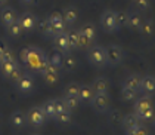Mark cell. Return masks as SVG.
Wrapping results in <instances>:
<instances>
[{
  "mask_svg": "<svg viewBox=\"0 0 155 135\" xmlns=\"http://www.w3.org/2000/svg\"><path fill=\"white\" fill-rule=\"evenodd\" d=\"M21 60L28 70H31L37 74L43 73L49 64L46 54L37 46H28V48L21 50Z\"/></svg>",
  "mask_w": 155,
  "mask_h": 135,
  "instance_id": "cell-1",
  "label": "cell"
},
{
  "mask_svg": "<svg viewBox=\"0 0 155 135\" xmlns=\"http://www.w3.org/2000/svg\"><path fill=\"white\" fill-rule=\"evenodd\" d=\"M33 135H38V134H33Z\"/></svg>",
  "mask_w": 155,
  "mask_h": 135,
  "instance_id": "cell-48",
  "label": "cell"
},
{
  "mask_svg": "<svg viewBox=\"0 0 155 135\" xmlns=\"http://www.w3.org/2000/svg\"><path fill=\"white\" fill-rule=\"evenodd\" d=\"M78 91H80V85L75 82H71L65 88V95H77L78 97Z\"/></svg>",
  "mask_w": 155,
  "mask_h": 135,
  "instance_id": "cell-39",
  "label": "cell"
},
{
  "mask_svg": "<svg viewBox=\"0 0 155 135\" xmlns=\"http://www.w3.org/2000/svg\"><path fill=\"white\" fill-rule=\"evenodd\" d=\"M151 107H155V106H154L152 98L148 97V95H143L140 98L134 99V113L142 111V110H145V109H151Z\"/></svg>",
  "mask_w": 155,
  "mask_h": 135,
  "instance_id": "cell-21",
  "label": "cell"
},
{
  "mask_svg": "<svg viewBox=\"0 0 155 135\" xmlns=\"http://www.w3.org/2000/svg\"><path fill=\"white\" fill-rule=\"evenodd\" d=\"M5 28H6V33H8V36L12 37V39H18V37H21L22 34H24V30H22L21 24L18 22V19H16V21H13L12 24L6 25Z\"/></svg>",
  "mask_w": 155,
  "mask_h": 135,
  "instance_id": "cell-24",
  "label": "cell"
},
{
  "mask_svg": "<svg viewBox=\"0 0 155 135\" xmlns=\"http://www.w3.org/2000/svg\"><path fill=\"white\" fill-rule=\"evenodd\" d=\"M15 86H16V91H18L21 95H30V94L34 91V88H36L34 77L30 73H24L22 77L15 83Z\"/></svg>",
  "mask_w": 155,
  "mask_h": 135,
  "instance_id": "cell-6",
  "label": "cell"
},
{
  "mask_svg": "<svg viewBox=\"0 0 155 135\" xmlns=\"http://www.w3.org/2000/svg\"><path fill=\"white\" fill-rule=\"evenodd\" d=\"M133 6L137 12H146V11H149L151 0H133Z\"/></svg>",
  "mask_w": 155,
  "mask_h": 135,
  "instance_id": "cell-36",
  "label": "cell"
},
{
  "mask_svg": "<svg viewBox=\"0 0 155 135\" xmlns=\"http://www.w3.org/2000/svg\"><path fill=\"white\" fill-rule=\"evenodd\" d=\"M41 76H43L46 85H55V83L59 82V68L48 64V67L45 68V71L41 73Z\"/></svg>",
  "mask_w": 155,
  "mask_h": 135,
  "instance_id": "cell-13",
  "label": "cell"
},
{
  "mask_svg": "<svg viewBox=\"0 0 155 135\" xmlns=\"http://www.w3.org/2000/svg\"><path fill=\"white\" fill-rule=\"evenodd\" d=\"M0 62H2V52H0Z\"/></svg>",
  "mask_w": 155,
  "mask_h": 135,
  "instance_id": "cell-46",
  "label": "cell"
},
{
  "mask_svg": "<svg viewBox=\"0 0 155 135\" xmlns=\"http://www.w3.org/2000/svg\"><path fill=\"white\" fill-rule=\"evenodd\" d=\"M105 55H107V65H118L126 58L124 49L115 43H111L105 48Z\"/></svg>",
  "mask_w": 155,
  "mask_h": 135,
  "instance_id": "cell-4",
  "label": "cell"
},
{
  "mask_svg": "<svg viewBox=\"0 0 155 135\" xmlns=\"http://www.w3.org/2000/svg\"><path fill=\"white\" fill-rule=\"evenodd\" d=\"M8 48H9V45H8V42H6V40H3V39H0V52L3 54L5 50L8 49Z\"/></svg>",
  "mask_w": 155,
  "mask_h": 135,
  "instance_id": "cell-43",
  "label": "cell"
},
{
  "mask_svg": "<svg viewBox=\"0 0 155 135\" xmlns=\"http://www.w3.org/2000/svg\"><path fill=\"white\" fill-rule=\"evenodd\" d=\"M87 61L90 65L96 68H104L107 65V55H105V48L93 45L92 48L87 49Z\"/></svg>",
  "mask_w": 155,
  "mask_h": 135,
  "instance_id": "cell-2",
  "label": "cell"
},
{
  "mask_svg": "<svg viewBox=\"0 0 155 135\" xmlns=\"http://www.w3.org/2000/svg\"><path fill=\"white\" fill-rule=\"evenodd\" d=\"M111 88V83H109V79L104 77V76H99L96 77L92 83V89L95 91V94H107Z\"/></svg>",
  "mask_w": 155,
  "mask_h": 135,
  "instance_id": "cell-14",
  "label": "cell"
},
{
  "mask_svg": "<svg viewBox=\"0 0 155 135\" xmlns=\"http://www.w3.org/2000/svg\"><path fill=\"white\" fill-rule=\"evenodd\" d=\"M67 33V39H68V45H70V49L71 50H77L78 49V30H68L65 31Z\"/></svg>",
  "mask_w": 155,
  "mask_h": 135,
  "instance_id": "cell-28",
  "label": "cell"
},
{
  "mask_svg": "<svg viewBox=\"0 0 155 135\" xmlns=\"http://www.w3.org/2000/svg\"><path fill=\"white\" fill-rule=\"evenodd\" d=\"M24 73H25L24 68H22V67H21L19 64H18V65H16V67L13 68L12 71H11V74H9V76H8L6 79H8V80H9L11 83H16V82H18V80H19V79L22 77V74H24Z\"/></svg>",
  "mask_w": 155,
  "mask_h": 135,
  "instance_id": "cell-35",
  "label": "cell"
},
{
  "mask_svg": "<svg viewBox=\"0 0 155 135\" xmlns=\"http://www.w3.org/2000/svg\"><path fill=\"white\" fill-rule=\"evenodd\" d=\"M62 18H64V21H65L67 25H74L77 22V19H78V9L75 6L65 8L64 12H62Z\"/></svg>",
  "mask_w": 155,
  "mask_h": 135,
  "instance_id": "cell-18",
  "label": "cell"
},
{
  "mask_svg": "<svg viewBox=\"0 0 155 135\" xmlns=\"http://www.w3.org/2000/svg\"><path fill=\"white\" fill-rule=\"evenodd\" d=\"M139 31H140V34L145 37H152L155 36V22L154 19H143L142 25H140V28H139Z\"/></svg>",
  "mask_w": 155,
  "mask_h": 135,
  "instance_id": "cell-23",
  "label": "cell"
},
{
  "mask_svg": "<svg viewBox=\"0 0 155 135\" xmlns=\"http://www.w3.org/2000/svg\"><path fill=\"white\" fill-rule=\"evenodd\" d=\"M40 107H41V110H43V113H45L46 119H53V117H55V114H56L55 99H48V101H45Z\"/></svg>",
  "mask_w": 155,
  "mask_h": 135,
  "instance_id": "cell-26",
  "label": "cell"
},
{
  "mask_svg": "<svg viewBox=\"0 0 155 135\" xmlns=\"http://www.w3.org/2000/svg\"><path fill=\"white\" fill-rule=\"evenodd\" d=\"M52 39H53V48H55L56 52H61L62 55L71 52L70 45H68V39H67V33H65V31H64V33H59V34H55Z\"/></svg>",
  "mask_w": 155,
  "mask_h": 135,
  "instance_id": "cell-10",
  "label": "cell"
},
{
  "mask_svg": "<svg viewBox=\"0 0 155 135\" xmlns=\"http://www.w3.org/2000/svg\"><path fill=\"white\" fill-rule=\"evenodd\" d=\"M19 3H21L22 6H31V5L36 3V0H19Z\"/></svg>",
  "mask_w": 155,
  "mask_h": 135,
  "instance_id": "cell-44",
  "label": "cell"
},
{
  "mask_svg": "<svg viewBox=\"0 0 155 135\" xmlns=\"http://www.w3.org/2000/svg\"><path fill=\"white\" fill-rule=\"evenodd\" d=\"M143 95H148V97H152L155 95V76L152 74H146L142 76V83H140V89Z\"/></svg>",
  "mask_w": 155,
  "mask_h": 135,
  "instance_id": "cell-11",
  "label": "cell"
},
{
  "mask_svg": "<svg viewBox=\"0 0 155 135\" xmlns=\"http://www.w3.org/2000/svg\"><path fill=\"white\" fill-rule=\"evenodd\" d=\"M16 65H18V61H16V60H15V61H2L0 62V73H2V76L6 79Z\"/></svg>",
  "mask_w": 155,
  "mask_h": 135,
  "instance_id": "cell-31",
  "label": "cell"
},
{
  "mask_svg": "<svg viewBox=\"0 0 155 135\" xmlns=\"http://www.w3.org/2000/svg\"><path fill=\"white\" fill-rule=\"evenodd\" d=\"M101 27L105 33H115L120 30V25H118V21H117V15H115V11L112 9H107L104 11L102 15H101Z\"/></svg>",
  "mask_w": 155,
  "mask_h": 135,
  "instance_id": "cell-3",
  "label": "cell"
},
{
  "mask_svg": "<svg viewBox=\"0 0 155 135\" xmlns=\"http://www.w3.org/2000/svg\"><path fill=\"white\" fill-rule=\"evenodd\" d=\"M80 33H83L84 36H87L89 39H92L93 42H96V36H97V33H96V27L92 22H86L80 27V30H78Z\"/></svg>",
  "mask_w": 155,
  "mask_h": 135,
  "instance_id": "cell-29",
  "label": "cell"
},
{
  "mask_svg": "<svg viewBox=\"0 0 155 135\" xmlns=\"http://www.w3.org/2000/svg\"><path fill=\"white\" fill-rule=\"evenodd\" d=\"M140 83H142V76L137 73H133V74H129L124 80L123 86H127V88H131L134 91H139L140 89Z\"/></svg>",
  "mask_w": 155,
  "mask_h": 135,
  "instance_id": "cell-22",
  "label": "cell"
},
{
  "mask_svg": "<svg viewBox=\"0 0 155 135\" xmlns=\"http://www.w3.org/2000/svg\"><path fill=\"white\" fill-rule=\"evenodd\" d=\"M16 19H18V13H16V11L13 8H11V6H3L0 9V24L3 25V27L12 24L13 21H16Z\"/></svg>",
  "mask_w": 155,
  "mask_h": 135,
  "instance_id": "cell-12",
  "label": "cell"
},
{
  "mask_svg": "<svg viewBox=\"0 0 155 135\" xmlns=\"http://www.w3.org/2000/svg\"><path fill=\"white\" fill-rule=\"evenodd\" d=\"M64 102L67 106V110H70L71 113L81 106V101H80V98L77 95H65L64 97Z\"/></svg>",
  "mask_w": 155,
  "mask_h": 135,
  "instance_id": "cell-27",
  "label": "cell"
},
{
  "mask_svg": "<svg viewBox=\"0 0 155 135\" xmlns=\"http://www.w3.org/2000/svg\"><path fill=\"white\" fill-rule=\"evenodd\" d=\"M53 120L61 125V126H67V125H70L72 122V116H71V111L70 110H64V111H59V113H56L55 114V117H53Z\"/></svg>",
  "mask_w": 155,
  "mask_h": 135,
  "instance_id": "cell-25",
  "label": "cell"
},
{
  "mask_svg": "<svg viewBox=\"0 0 155 135\" xmlns=\"http://www.w3.org/2000/svg\"><path fill=\"white\" fill-rule=\"evenodd\" d=\"M48 19H49V25H50V30H52V34H53V36L67 31V24H65V21H64V18H62V13L53 12Z\"/></svg>",
  "mask_w": 155,
  "mask_h": 135,
  "instance_id": "cell-9",
  "label": "cell"
},
{
  "mask_svg": "<svg viewBox=\"0 0 155 135\" xmlns=\"http://www.w3.org/2000/svg\"><path fill=\"white\" fill-rule=\"evenodd\" d=\"M137 119L142 120V122H149L155 117V107H151V109H145L142 111H137L136 113Z\"/></svg>",
  "mask_w": 155,
  "mask_h": 135,
  "instance_id": "cell-33",
  "label": "cell"
},
{
  "mask_svg": "<svg viewBox=\"0 0 155 135\" xmlns=\"http://www.w3.org/2000/svg\"><path fill=\"white\" fill-rule=\"evenodd\" d=\"M131 2H133V0H131Z\"/></svg>",
  "mask_w": 155,
  "mask_h": 135,
  "instance_id": "cell-49",
  "label": "cell"
},
{
  "mask_svg": "<svg viewBox=\"0 0 155 135\" xmlns=\"http://www.w3.org/2000/svg\"><path fill=\"white\" fill-rule=\"evenodd\" d=\"M37 21H38V18L31 12H24L18 16V22L21 24L24 33H31L33 30H36Z\"/></svg>",
  "mask_w": 155,
  "mask_h": 135,
  "instance_id": "cell-8",
  "label": "cell"
},
{
  "mask_svg": "<svg viewBox=\"0 0 155 135\" xmlns=\"http://www.w3.org/2000/svg\"><path fill=\"white\" fill-rule=\"evenodd\" d=\"M92 107L97 113H107L111 109V97L107 94H95V97L92 99Z\"/></svg>",
  "mask_w": 155,
  "mask_h": 135,
  "instance_id": "cell-7",
  "label": "cell"
},
{
  "mask_svg": "<svg viewBox=\"0 0 155 135\" xmlns=\"http://www.w3.org/2000/svg\"><path fill=\"white\" fill-rule=\"evenodd\" d=\"M121 119H123V114H121V111L120 110H112L109 113V116H108V120L111 123H121Z\"/></svg>",
  "mask_w": 155,
  "mask_h": 135,
  "instance_id": "cell-40",
  "label": "cell"
},
{
  "mask_svg": "<svg viewBox=\"0 0 155 135\" xmlns=\"http://www.w3.org/2000/svg\"><path fill=\"white\" fill-rule=\"evenodd\" d=\"M121 98H123V101H126V102L134 101V99L137 98V91H134L131 88H127V86H123V89H121Z\"/></svg>",
  "mask_w": 155,
  "mask_h": 135,
  "instance_id": "cell-32",
  "label": "cell"
},
{
  "mask_svg": "<svg viewBox=\"0 0 155 135\" xmlns=\"http://www.w3.org/2000/svg\"><path fill=\"white\" fill-rule=\"evenodd\" d=\"M9 122L12 125V128H15V129H22L25 126V123H27V116H25L24 111L15 110L11 114V117H9Z\"/></svg>",
  "mask_w": 155,
  "mask_h": 135,
  "instance_id": "cell-17",
  "label": "cell"
},
{
  "mask_svg": "<svg viewBox=\"0 0 155 135\" xmlns=\"http://www.w3.org/2000/svg\"><path fill=\"white\" fill-rule=\"evenodd\" d=\"M8 2H9V0H0V8L6 6V5H8Z\"/></svg>",
  "mask_w": 155,
  "mask_h": 135,
  "instance_id": "cell-45",
  "label": "cell"
},
{
  "mask_svg": "<svg viewBox=\"0 0 155 135\" xmlns=\"http://www.w3.org/2000/svg\"><path fill=\"white\" fill-rule=\"evenodd\" d=\"M152 120H154V128H155V117H154V119H152Z\"/></svg>",
  "mask_w": 155,
  "mask_h": 135,
  "instance_id": "cell-47",
  "label": "cell"
},
{
  "mask_svg": "<svg viewBox=\"0 0 155 135\" xmlns=\"http://www.w3.org/2000/svg\"><path fill=\"white\" fill-rule=\"evenodd\" d=\"M115 15H117V21H118L120 28L127 27V18H129V12H126V11H118V12H115Z\"/></svg>",
  "mask_w": 155,
  "mask_h": 135,
  "instance_id": "cell-38",
  "label": "cell"
},
{
  "mask_svg": "<svg viewBox=\"0 0 155 135\" xmlns=\"http://www.w3.org/2000/svg\"><path fill=\"white\" fill-rule=\"evenodd\" d=\"M77 67H78V61H77V58L71 55V52H68V54H64V57H62V70H65L67 73H72V71H75L77 70Z\"/></svg>",
  "mask_w": 155,
  "mask_h": 135,
  "instance_id": "cell-15",
  "label": "cell"
},
{
  "mask_svg": "<svg viewBox=\"0 0 155 135\" xmlns=\"http://www.w3.org/2000/svg\"><path fill=\"white\" fill-rule=\"evenodd\" d=\"M143 18L142 13L134 11V12H129V18H127V28H130L133 31H139L140 25L143 22Z\"/></svg>",
  "mask_w": 155,
  "mask_h": 135,
  "instance_id": "cell-16",
  "label": "cell"
},
{
  "mask_svg": "<svg viewBox=\"0 0 155 135\" xmlns=\"http://www.w3.org/2000/svg\"><path fill=\"white\" fill-rule=\"evenodd\" d=\"M15 60H16L15 58V54H13V50L11 48H8L2 54V61H15Z\"/></svg>",
  "mask_w": 155,
  "mask_h": 135,
  "instance_id": "cell-41",
  "label": "cell"
},
{
  "mask_svg": "<svg viewBox=\"0 0 155 135\" xmlns=\"http://www.w3.org/2000/svg\"><path fill=\"white\" fill-rule=\"evenodd\" d=\"M139 123H140V120L137 119L136 113H127V114H124L123 119H121V125H123V129H124V131H126V129L136 128Z\"/></svg>",
  "mask_w": 155,
  "mask_h": 135,
  "instance_id": "cell-20",
  "label": "cell"
},
{
  "mask_svg": "<svg viewBox=\"0 0 155 135\" xmlns=\"http://www.w3.org/2000/svg\"><path fill=\"white\" fill-rule=\"evenodd\" d=\"M124 134L126 135H151V132H149L148 126L139 123V125H137L136 128H133V129H126Z\"/></svg>",
  "mask_w": 155,
  "mask_h": 135,
  "instance_id": "cell-34",
  "label": "cell"
},
{
  "mask_svg": "<svg viewBox=\"0 0 155 135\" xmlns=\"http://www.w3.org/2000/svg\"><path fill=\"white\" fill-rule=\"evenodd\" d=\"M62 57H64V55H62L61 52H55L53 55H50V57L48 58V60H49V64L61 70V67H62Z\"/></svg>",
  "mask_w": 155,
  "mask_h": 135,
  "instance_id": "cell-37",
  "label": "cell"
},
{
  "mask_svg": "<svg viewBox=\"0 0 155 135\" xmlns=\"http://www.w3.org/2000/svg\"><path fill=\"white\" fill-rule=\"evenodd\" d=\"M25 116H27V123L31 125L33 128H40L46 122V116H45V113H43L40 106L38 107H31L25 113Z\"/></svg>",
  "mask_w": 155,
  "mask_h": 135,
  "instance_id": "cell-5",
  "label": "cell"
},
{
  "mask_svg": "<svg viewBox=\"0 0 155 135\" xmlns=\"http://www.w3.org/2000/svg\"><path fill=\"white\" fill-rule=\"evenodd\" d=\"M38 28V31L41 33V36L43 37H52V30H50V25H49V19L48 18H43V19H38L37 21V27Z\"/></svg>",
  "mask_w": 155,
  "mask_h": 135,
  "instance_id": "cell-30",
  "label": "cell"
},
{
  "mask_svg": "<svg viewBox=\"0 0 155 135\" xmlns=\"http://www.w3.org/2000/svg\"><path fill=\"white\" fill-rule=\"evenodd\" d=\"M95 97V91L92 89L90 85H81L78 91V98L81 101V104H90L92 99Z\"/></svg>",
  "mask_w": 155,
  "mask_h": 135,
  "instance_id": "cell-19",
  "label": "cell"
},
{
  "mask_svg": "<svg viewBox=\"0 0 155 135\" xmlns=\"http://www.w3.org/2000/svg\"><path fill=\"white\" fill-rule=\"evenodd\" d=\"M55 109H56V113L67 110V106L64 102V98H55Z\"/></svg>",
  "mask_w": 155,
  "mask_h": 135,
  "instance_id": "cell-42",
  "label": "cell"
}]
</instances>
